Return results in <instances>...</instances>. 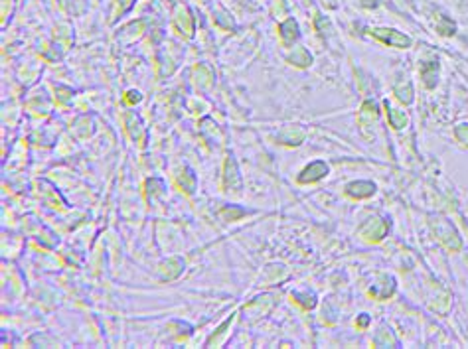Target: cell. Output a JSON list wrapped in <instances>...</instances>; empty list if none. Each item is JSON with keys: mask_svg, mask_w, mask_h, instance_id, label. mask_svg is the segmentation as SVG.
Returning <instances> with one entry per match:
<instances>
[{"mask_svg": "<svg viewBox=\"0 0 468 349\" xmlns=\"http://www.w3.org/2000/svg\"><path fill=\"white\" fill-rule=\"evenodd\" d=\"M374 36L379 38L383 44L387 46H393V47H409L411 46V38L401 34L397 30H383V28H377L374 30Z\"/></svg>", "mask_w": 468, "mask_h": 349, "instance_id": "6da1fadb", "label": "cell"}, {"mask_svg": "<svg viewBox=\"0 0 468 349\" xmlns=\"http://www.w3.org/2000/svg\"><path fill=\"white\" fill-rule=\"evenodd\" d=\"M223 180H225V187H227V189L239 191V187H241V178H239V174H237V166H235V160L231 156L225 160V174H223Z\"/></svg>", "mask_w": 468, "mask_h": 349, "instance_id": "3957f363", "label": "cell"}, {"mask_svg": "<svg viewBox=\"0 0 468 349\" xmlns=\"http://www.w3.org/2000/svg\"><path fill=\"white\" fill-rule=\"evenodd\" d=\"M395 95H397L399 101H403V103H411L413 101V89H411L409 83H407V87H395Z\"/></svg>", "mask_w": 468, "mask_h": 349, "instance_id": "9c48e42d", "label": "cell"}, {"mask_svg": "<svg viewBox=\"0 0 468 349\" xmlns=\"http://www.w3.org/2000/svg\"><path fill=\"white\" fill-rule=\"evenodd\" d=\"M281 36L286 44H290L292 40H297V36H299V26H297V22H295V20H286L284 24H281Z\"/></svg>", "mask_w": 468, "mask_h": 349, "instance_id": "8992f818", "label": "cell"}, {"mask_svg": "<svg viewBox=\"0 0 468 349\" xmlns=\"http://www.w3.org/2000/svg\"><path fill=\"white\" fill-rule=\"evenodd\" d=\"M364 4H366V6H375L377 0H364Z\"/></svg>", "mask_w": 468, "mask_h": 349, "instance_id": "4fadbf2b", "label": "cell"}, {"mask_svg": "<svg viewBox=\"0 0 468 349\" xmlns=\"http://www.w3.org/2000/svg\"><path fill=\"white\" fill-rule=\"evenodd\" d=\"M346 191L352 197H370V195H374L375 186L372 182H352V184H348Z\"/></svg>", "mask_w": 468, "mask_h": 349, "instance_id": "277c9868", "label": "cell"}, {"mask_svg": "<svg viewBox=\"0 0 468 349\" xmlns=\"http://www.w3.org/2000/svg\"><path fill=\"white\" fill-rule=\"evenodd\" d=\"M288 59H290V61H295L299 67H306V65L312 61V57L308 55V51H306V49H297V51H295V55H290Z\"/></svg>", "mask_w": 468, "mask_h": 349, "instance_id": "ba28073f", "label": "cell"}, {"mask_svg": "<svg viewBox=\"0 0 468 349\" xmlns=\"http://www.w3.org/2000/svg\"><path fill=\"white\" fill-rule=\"evenodd\" d=\"M368 322H370V318H368V316L364 314V318H362V320H360L358 324H360V327H364V326H368Z\"/></svg>", "mask_w": 468, "mask_h": 349, "instance_id": "7c38bea8", "label": "cell"}, {"mask_svg": "<svg viewBox=\"0 0 468 349\" xmlns=\"http://www.w3.org/2000/svg\"><path fill=\"white\" fill-rule=\"evenodd\" d=\"M328 174V166L324 162H312L310 166H306L305 170H303V174H301V182L303 184H308V182H316V180H320V178H324Z\"/></svg>", "mask_w": 468, "mask_h": 349, "instance_id": "7a4b0ae2", "label": "cell"}, {"mask_svg": "<svg viewBox=\"0 0 468 349\" xmlns=\"http://www.w3.org/2000/svg\"><path fill=\"white\" fill-rule=\"evenodd\" d=\"M439 30H441V34H452L454 32V24L452 22H446L445 18H441V22H439Z\"/></svg>", "mask_w": 468, "mask_h": 349, "instance_id": "30bf717a", "label": "cell"}, {"mask_svg": "<svg viewBox=\"0 0 468 349\" xmlns=\"http://www.w3.org/2000/svg\"><path fill=\"white\" fill-rule=\"evenodd\" d=\"M437 75H439V65H437V63H433V61L423 63L421 77L425 79V85H427V87H435V83H437Z\"/></svg>", "mask_w": 468, "mask_h": 349, "instance_id": "5b68a950", "label": "cell"}, {"mask_svg": "<svg viewBox=\"0 0 468 349\" xmlns=\"http://www.w3.org/2000/svg\"><path fill=\"white\" fill-rule=\"evenodd\" d=\"M385 109H387V116H389V120H391V126H393V128H401V126H405V122H407L405 113H399L397 109H391V107H389V103H385Z\"/></svg>", "mask_w": 468, "mask_h": 349, "instance_id": "52a82bcc", "label": "cell"}, {"mask_svg": "<svg viewBox=\"0 0 468 349\" xmlns=\"http://www.w3.org/2000/svg\"><path fill=\"white\" fill-rule=\"evenodd\" d=\"M139 101H141V93H139V91H129V93H127V103L135 105V103H139Z\"/></svg>", "mask_w": 468, "mask_h": 349, "instance_id": "8fae6325", "label": "cell"}]
</instances>
